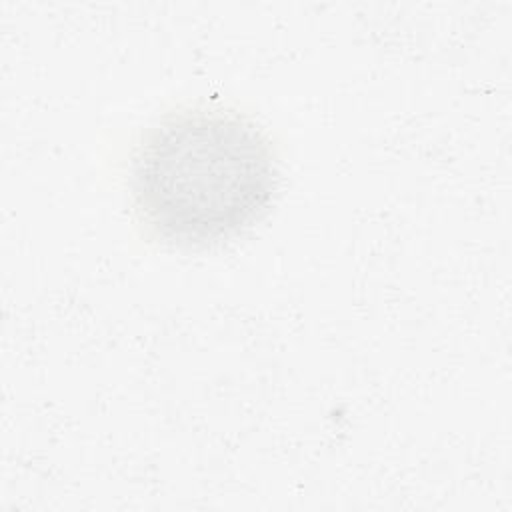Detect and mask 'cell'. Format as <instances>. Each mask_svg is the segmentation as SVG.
<instances>
[{"instance_id":"obj_1","label":"cell","mask_w":512,"mask_h":512,"mask_svg":"<svg viewBox=\"0 0 512 512\" xmlns=\"http://www.w3.org/2000/svg\"><path fill=\"white\" fill-rule=\"evenodd\" d=\"M276 182L264 132L236 112L214 108L166 116L132 160L140 218L178 246H208L242 232L264 214Z\"/></svg>"}]
</instances>
